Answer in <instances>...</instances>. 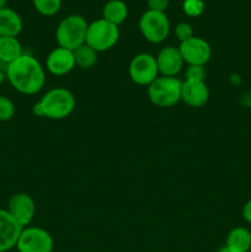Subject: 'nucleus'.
Segmentation results:
<instances>
[{
	"label": "nucleus",
	"mask_w": 251,
	"mask_h": 252,
	"mask_svg": "<svg viewBox=\"0 0 251 252\" xmlns=\"http://www.w3.org/2000/svg\"><path fill=\"white\" fill-rule=\"evenodd\" d=\"M6 4H7V0H0V9L6 7Z\"/></svg>",
	"instance_id": "nucleus-29"
},
{
	"label": "nucleus",
	"mask_w": 251,
	"mask_h": 252,
	"mask_svg": "<svg viewBox=\"0 0 251 252\" xmlns=\"http://www.w3.org/2000/svg\"><path fill=\"white\" fill-rule=\"evenodd\" d=\"M24 226L20 225L6 209H0V252L16 248Z\"/></svg>",
	"instance_id": "nucleus-11"
},
{
	"label": "nucleus",
	"mask_w": 251,
	"mask_h": 252,
	"mask_svg": "<svg viewBox=\"0 0 251 252\" xmlns=\"http://www.w3.org/2000/svg\"><path fill=\"white\" fill-rule=\"evenodd\" d=\"M218 252H238V251L231 250V249H230V248H228V246H223V248L219 249Z\"/></svg>",
	"instance_id": "nucleus-28"
},
{
	"label": "nucleus",
	"mask_w": 251,
	"mask_h": 252,
	"mask_svg": "<svg viewBox=\"0 0 251 252\" xmlns=\"http://www.w3.org/2000/svg\"><path fill=\"white\" fill-rule=\"evenodd\" d=\"M128 16V7L123 0H110L105 4L102 10V19L111 24L120 26Z\"/></svg>",
	"instance_id": "nucleus-17"
},
{
	"label": "nucleus",
	"mask_w": 251,
	"mask_h": 252,
	"mask_svg": "<svg viewBox=\"0 0 251 252\" xmlns=\"http://www.w3.org/2000/svg\"><path fill=\"white\" fill-rule=\"evenodd\" d=\"M206 9V4L203 0H184L182 10L188 17L201 16Z\"/></svg>",
	"instance_id": "nucleus-21"
},
{
	"label": "nucleus",
	"mask_w": 251,
	"mask_h": 252,
	"mask_svg": "<svg viewBox=\"0 0 251 252\" xmlns=\"http://www.w3.org/2000/svg\"><path fill=\"white\" fill-rule=\"evenodd\" d=\"M159 69V74L161 76H171L176 78L177 74L184 68V59L179 51V47L167 46L162 48L155 57Z\"/></svg>",
	"instance_id": "nucleus-13"
},
{
	"label": "nucleus",
	"mask_w": 251,
	"mask_h": 252,
	"mask_svg": "<svg viewBox=\"0 0 251 252\" xmlns=\"http://www.w3.org/2000/svg\"><path fill=\"white\" fill-rule=\"evenodd\" d=\"M74 53L70 49L57 47L49 52L46 59V68L51 74L57 76L66 75L75 68Z\"/></svg>",
	"instance_id": "nucleus-12"
},
{
	"label": "nucleus",
	"mask_w": 251,
	"mask_h": 252,
	"mask_svg": "<svg viewBox=\"0 0 251 252\" xmlns=\"http://www.w3.org/2000/svg\"><path fill=\"white\" fill-rule=\"evenodd\" d=\"M118 38H120L118 26L106 21L105 19H98L89 24L85 43L90 46L94 51L100 53L116 46Z\"/></svg>",
	"instance_id": "nucleus-5"
},
{
	"label": "nucleus",
	"mask_w": 251,
	"mask_h": 252,
	"mask_svg": "<svg viewBox=\"0 0 251 252\" xmlns=\"http://www.w3.org/2000/svg\"><path fill=\"white\" fill-rule=\"evenodd\" d=\"M243 218L249 224H251V199H249L243 207Z\"/></svg>",
	"instance_id": "nucleus-26"
},
{
	"label": "nucleus",
	"mask_w": 251,
	"mask_h": 252,
	"mask_svg": "<svg viewBox=\"0 0 251 252\" xmlns=\"http://www.w3.org/2000/svg\"><path fill=\"white\" fill-rule=\"evenodd\" d=\"M75 65L81 69H90L97 63V52L94 51L90 46L84 43L75 51H73Z\"/></svg>",
	"instance_id": "nucleus-19"
},
{
	"label": "nucleus",
	"mask_w": 251,
	"mask_h": 252,
	"mask_svg": "<svg viewBox=\"0 0 251 252\" xmlns=\"http://www.w3.org/2000/svg\"><path fill=\"white\" fill-rule=\"evenodd\" d=\"M43 118L59 121L71 115L76 105V101L71 91L65 88H54L47 91L43 97L38 101Z\"/></svg>",
	"instance_id": "nucleus-2"
},
{
	"label": "nucleus",
	"mask_w": 251,
	"mask_h": 252,
	"mask_svg": "<svg viewBox=\"0 0 251 252\" xmlns=\"http://www.w3.org/2000/svg\"><path fill=\"white\" fill-rule=\"evenodd\" d=\"M182 59L188 65L204 66L212 57V48L206 39L193 36L187 41L181 42L179 46Z\"/></svg>",
	"instance_id": "nucleus-9"
},
{
	"label": "nucleus",
	"mask_w": 251,
	"mask_h": 252,
	"mask_svg": "<svg viewBox=\"0 0 251 252\" xmlns=\"http://www.w3.org/2000/svg\"><path fill=\"white\" fill-rule=\"evenodd\" d=\"M22 19L10 7L0 9V37H17L22 31Z\"/></svg>",
	"instance_id": "nucleus-15"
},
{
	"label": "nucleus",
	"mask_w": 251,
	"mask_h": 252,
	"mask_svg": "<svg viewBox=\"0 0 251 252\" xmlns=\"http://www.w3.org/2000/svg\"><path fill=\"white\" fill-rule=\"evenodd\" d=\"M182 81L171 76H159L148 86V97L157 107H172L181 101Z\"/></svg>",
	"instance_id": "nucleus-4"
},
{
	"label": "nucleus",
	"mask_w": 251,
	"mask_h": 252,
	"mask_svg": "<svg viewBox=\"0 0 251 252\" xmlns=\"http://www.w3.org/2000/svg\"><path fill=\"white\" fill-rule=\"evenodd\" d=\"M139 30L143 37L150 43H161L170 33V21L165 12L147 10L140 16Z\"/></svg>",
	"instance_id": "nucleus-6"
},
{
	"label": "nucleus",
	"mask_w": 251,
	"mask_h": 252,
	"mask_svg": "<svg viewBox=\"0 0 251 252\" xmlns=\"http://www.w3.org/2000/svg\"><path fill=\"white\" fill-rule=\"evenodd\" d=\"M209 100V89L204 81H182L181 101L189 107L198 108L206 105Z\"/></svg>",
	"instance_id": "nucleus-14"
},
{
	"label": "nucleus",
	"mask_w": 251,
	"mask_h": 252,
	"mask_svg": "<svg viewBox=\"0 0 251 252\" xmlns=\"http://www.w3.org/2000/svg\"><path fill=\"white\" fill-rule=\"evenodd\" d=\"M24 54L17 37H0V63L9 65Z\"/></svg>",
	"instance_id": "nucleus-16"
},
{
	"label": "nucleus",
	"mask_w": 251,
	"mask_h": 252,
	"mask_svg": "<svg viewBox=\"0 0 251 252\" xmlns=\"http://www.w3.org/2000/svg\"><path fill=\"white\" fill-rule=\"evenodd\" d=\"M175 36L181 43L193 37V29L188 22H179L175 27Z\"/></svg>",
	"instance_id": "nucleus-24"
},
{
	"label": "nucleus",
	"mask_w": 251,
	"mask_h": 252,
	"mask_svg": "<svg viewBox=\"0 0 251 252\" xmlns=\"http://www.w3.org/2000/svg\"><path fill=\"white\" fill-rule=\"evenodd\" d=\"M38 14L43 16H54L62 7V0H32Z\"/></svg>",
	"instance_id": "nucleus-20"
},
{
	"label": "nucleus",
	"mask_w": 251,
	"mask_h": 252,
	"mask_svg": "<svg viewBox=\"0 0 251 252\" xmlns=\"http://www.w3.org/2000/svg\"><path fill=\"white\" fill-rule=\"evenodd\" d=\"M89 22L81 15H69L59 22L56 31V38L59 47L75 51L85 43Z\"/></svg>",
	"instance_id": "nucleus-3"
},
{
	"label": "nucleus",
	"mask_w": 251,
	"mask_h": 252,
	"mask_svg": "<svg viewBox=\"0 0 251 252\" xmlns=\"http://www.w3.org/2000/svg\"><path fill=\"white\" fill-rule=\"evenodd\" d=\"M225 246L238 252H248L251 249V233L249 229L238 226L229 231Z\"/></svg>",
	"instance_id": "nucleus-18"
},
{
	"label": "nucleus",
	"mask_w": 251,
	"mask_h": 252,
	"mask_svg": "<svg viewBox=\"0 0 251 252\" xmlns=\"http://www.w3.org/2000/svg\"><path fill=\"white\" fill-rule=\"evenodd\" d=\"M15 116V105L6 96H0V122H7Z\"/></svg>",
	"instance_id": "nucleus-22"
},
{
	"label": "nucleus",
	"mask_w": 251,
	"mask_h": 252,
	"mask_svg": "<svg viewBox=\"0 0 251 252\" xmlns=\"http://www.w3.org/2000/svg\"><path fill=\"white\" fill-rule=\"evenodd\" d=\"M7 212L21 226L26 228L32 223L36 214V203L30 194L25 192L15 193L7 203Z\"/></svg>",
	"instance_id": "nucleus-10"
},
{
	"label": "nucleus",
	"mask_w": 251,
	"mask_h": 252,
	"mask_svg": "<svg viewBox=\"0 0 251 252\" xmlns=\"http://www.w3.org/2000/svg\"><path fill=\"white\" fill-rule=\"evenodd\" d=\"M54 240L51 234L39 226H26L22 229L17 240L19 252H52Z\"/></svg>",
	"instance_id": "nucleus-7"
},
{
	"label": "nucleus",
	"mask_w": 251,
	"mask_h": 252,
	"mask_svg": "<svg viewBox=\"0 0 251 252\" xmlns=\"http://www.w3.org/2000/svg\"><path fill=\"white\" fill-rule=\"evenodd\" d=\"M5 79H6V71H2L1 69H0V84L4 83Z\"/></svg>",
	"instance_id": "nucleus-27"
},
{
	"label": "nucleus",
	"mask_w": 251,
	"mask_h": 252,
	"mask_svg": "<svg viewBox=\"0 0 251 252\" xmlns=\"http://www.w3.org/2000/svg\"><path fill=\"white\" fill-rule=\"evenodd\" d=\"M148 10L157 12H165L169 6V0H147Z\"/></svg>",
	"instance_id": "nucleus-25"
},
{
	"label": "nucleus",
	"mask_w": 251,
	"mask_h": 252,
	"mask_svg": "<svg viewBox=\"0 0 251 252\" xmlns=\"http://www.w3.org/2000/svg\"><path fill=\"white\" fill-rule=\"evenodd\" d=\"M128 71L133 83L140 86H149L155 79L159 78L157 59L149 53H139L133 57Z\"/></svg>",
	"instance_id": "nucleus-8"
},
{
	"label": "nucleus",
	"mask_w": 251,
	"mask_h": 252,
	"mask_svg": "<svg viewBox=\"0 0 251 252\" xmlns=\"http://www.w3.org/2000/svg\"><path fill=\"white\" fill-rule=\"evenodd\" d=\"M186 79L185 80L192 81H204L206 80V69L202 65H188L185 71Z\"/></svg>",
	"instance_id": "nucleus-23"
},
{
	"label": "nucleus",
	"mask_w": 251,
	"mask_h": 252,
	"mask_svg": "<svg viewBox=\"0 0 251 252\" xmlns=\"http://www.w3.org/2000/svg\"><path fill=\"white\" fill-rule=\"evenodd\" d=\"M6 79L12 88L24 95H34L43 89L46 73L42 64L30 54L21 57L6 66Z\"/></svg>",
	"instance_id": "nucleus-1"
}]
</instances>
